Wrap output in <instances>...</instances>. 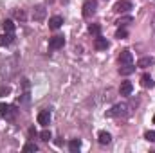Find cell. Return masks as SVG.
Returning a JSON list of instances; mask_svg holds the SVG:
<instances>
[{
	"mask_svg": "<svg viewBox=\"0 0 155 153\" xmlns=\"http://www.w3.org/2000/svg\"><path fill=\"white\" fill-rule=\"evenodd\" d=\"M15 115H16V108L13 105L0 103V117L2 119H15Z\"/></svg>",
	"mask_w": 155,
	"mask_h": 153,
	"instance_id": "obj_1",
	"label": "cell"
},
{
	"mask_svg": "<svg viewBox=\"0 0 155 153\" xmlns=\"http://www.w3.org/2000/svg\"><path fill=\"white\" fill-rule=\"evenodd\" d=\"M63 45H65V36H63V34H56V36L49 38V49H51V50H58V49H61Z\"/></svg>",
	"mask_w": 155,
	"mask_h": 153,
	"instance_id": "obj_2",
	"label": "cell"
},
{
	"mask_svg": "<svg viewBox=\"0 0 155 153\" xmlns=\"http://www.w3.org/2000/svg\"><path fill=\"white\" fill-rule=\"evenodd\" d=\"M96 7H97V2L96 0H85V4H83V16L85 18H90L96 13Z\"/></svg>",
	"mask_w": 155,
	"mask_h": 153,
	"instance_id": "obj_3",
	"label": "cell"
},
{
	"mask_svg": "<svg viewBox=\"0 0 155 153\" xmlns=\"http://www.w3.org/2000/svg\"><path fill=\"white\" fill-rule=\"evenodd\" d=\"M130 9H132V2L130 0H117L116 5H114L116 13H128Z\"/></svg>",
	"mask_w": 155,
	"mask_h": 153,
	"instance_id": "obj_4",
	"label": "cell"
},
{
	"mask_svg": "<svg viewBox=\"0 0 155 153\" xmlns=\"http://www.w3.org/2000/svg\"><path fill=\"white\" fill-rule=\"evenodd\" d=\"M108 40L107 38H103L101 34L99 36H96V40H94V49H97V50H107L108 49Z\"/></svg>",
	"mask_w": 155,
	"mask_h": 153,
	"instance_id": "obj_5",
	"label": "cell"
},
{
	"mask_svg": "<svg viewBox=\"0 0 155 153\" xmlns=\"http://www.w3.org/2000/svg\"><path fill=\"white\" fill-rule=\"evenodd\" d=\"M132 60H134V56H132V52L128 49L121 50V54H119V63L121 65H128V63H132Z\"/></svg>",
	"mask_w": 155,
	"mask_h": 153,
	"instance_id": "obj_6",
	"label": "cell"
},
{
	"mask_svg": "<svg viewBox=\"0 0 155 153\" xmlns=\"http://www.w3.org/2000/svg\"><path fill=\"white\" fill-rule=\"evenodd\" d=\"M132 92H134V85H132V81H123L121 86H119V94H121V96H130Z\"/></svg>",
	"mask_w": 155,
	"mask_h": 153,
	"instance_id": "obj_7",
	"label": "cell"
},
{
	"mask_svg": "<svg viewBox=\"0 0 155 153\" xmlns=\"http://www.w3.org/2000/svg\"><path fill=\"white\" fill-rule=\"evenodd\" d=\"M49 122H51V112L49 110H41L38 114V124H41V126H49Z\"/></svg>",
	"mask_w": 155,
	"mask_h": 153,
	"instance_id": "obj_8",
	"label": "cell"
},
{
	"mask_svg": "<svg viewBox=\"0 0 155 153\" xmlns=\"http://www.w3.org/2000/svg\"><path fill=\"white\" fill-rule=\"evenodd\" d=\"M61 24H63V18H61V16H58V15L49 18V29H52V31L60 29V27H61Z\"/></svg>",
	"mask_w": 155,
	"mask_h": 153,
	"instance_id": "obj_9",
	"label": "cell"
},
{
	"mask_svg": "<svg viewBox=\"0 0 155 153\" xmlns=\"http://www.w3.org/2000/svg\"><path fill=\"white\" fill-rule=\"evenodd\" d=\"M124 110H126V105H116L112 110H108L107 115L108 117H117V115H124Z\"/></svg>",
	"mask_w": 155,
	"mask_h": 153,
	"instance_id": "obj_10",
	"label": "cell"
},
{
	"mask_svg": "<svg viewBox=\"0 0 155 153\" xmlns=\"http://www.w3.org/2000/svg\"><path fill=\"white\" fill-rule=\"evenodd\" d=\"M33 18H35L36 22H41V20L45 18V7H43V5H36V7L33 9Z\"/></svg>",
	"mask_w": 155,
	"mask_h": 153,
	"instance_id": "obj_11",
	"label": "cell"
},
{
	"mask_svg": "<svg viewBox=\"0 0 155 153\" xmlns=\"http://www.w3.org/2000/svg\"><path fill=\"white\" fill-rule=\"evenodd\" d=\"M15 41V34L13 33H4L2 36H0V45L2 47H7V45H11Z\"/></svg>",
	"mask_w": 155,
	"mask_h": 153,
	"instance_id": "obj_12",
	"label": "cell"
},
{
	"mask_svg": "<svg viewBox=\"0 0 155 153\" xmlns=\"http://www.w3.org/2000/svg\"><path fill=\"white\" fill-rule=\"evenodd\" d=\"M141 85H143L144 88H152V86H155V81L150 74H143V76H141Z\"/></svg>",
	"mask_w": 155,
	"mask_h": 153,
	"instance_id": "obj_13",
	"label": "cell"
},
{
	"mask_svg": "<svg viewBox=\"0 0 155 153\" xmlns=\"http://www.w3.org/2000/svg\"><path fill=\"white\" fill-rule=\"evenodd\" d=\"M135 69H137V67H134L132 63H128V65L119 67V74H121V76H130V74H134V72H135Z\"/></svg>",
	"mask_w": 155,
	"mask_h": 153,
	"instance_id": "obj_14",
	"label": "cell"
},
{
	"mask_svg": "<svg viewBox=\"0 0 155 153\" xmlns=\"http://www.w3.org/2000/svg\"><path fill=\"white\" fill-rule=\"evenodd\" d=\"M153 58L152 56H144V58H141L139 61H137V67L139 69H146V67H150V65H153Z\"/></svg>",
	"mask_w": 155,
	"mask_h": 153,
	"instance_id": "obj_15",
	"label": "cell"
},
{
	"mask_svg": "<svg viewBox=\"0 0 155 153\" xmlns=\"http://www.w3.org/2000/svg\"><path fill=\"white\" fill-rule=\"evenodd\" d=\"M97 141H99V144H110L112 135H110L108 132H99V133H97Z\"/></svg>",
	"mask_w": 155,
	"mask_h": 153,
	"instance_id": "obj_16",
	"label": "cell"
},
{
	"mask_svg": "<svg viewBox=\"0 0 155 153\" xmlns=\"http://www.w3.org/2000/svg\"><path fill=\"white\" fill-rule=\"evenodd\" d=\"M15 27H16V24H15L13 20H4V22H2V29H4L5 33H15Z\"/></svg>",
	"mask_w": 155,
	"mask_h": 153,
	"instance_id": "obj_17",
	"label": "cell"
},
{
	"mask_svg": "<svg viewBox=\"0 0 155 153\" xmlns=\"http://www.w3.org/2000/svg\"><path fill=\"white\" fill-rule=\"evenodd\" d=\"M88 33L94 34V36H99V34H101V25H99V24H90V25H88Z\"/></svg>",
	"mask_w": 155,
	"mask_h": 153,
	"instance_id": "obj_18",
	"label": "cell"
},
{
	"mask_svg": "<svg viewBox=\"0 0 155 153\" xmlns=\"http://www.w3.org/2000/svg\"><path fill=\"white\" fill-rule=\"evenodd\" d=\"M79 148H81V141H79V139H72V141L69 142V150L72 153H76Z\"/></svg>",
	"mask_w": 155,
	"mask_h": 153,
	"instance_id": "obj_19",
	"label": "cell"
},
{
	"mask_svg": "<svg viewBox=\"0 0 155 153\" xmlns=\"http://www.w3.org/2000/svg\"><path fill=\"white\" fill-rule=\"evenodd\" d=\"M116 38H119V40H124V38H128V31L124 29V27H117V31H116Z\"/></svg>",
	"mask_w": 155,
	"mask_h": 153,
	"instance_id": "obj_20",
	"label": "cell"
},
{
	"mask_svg": "<svg viewBox=\"0 0 155 153\" xmlns=\"http://www.w3.org/2000/svg\"><path fill=\"white\" fill-rule=\"evenodd\" d=\"M132 22H134L132 16H124V18H119V20H117V25L124 27V25H128V24H132Z\"/></svg>",
	"mask_w": 155,
	"mask_h": 153,
	"instance_id": "obj_21",
	"label": "cell"
},
{
	"mask_svg": "<svg viewBox=\"0 0 155 153\" xmlns=\"http://www.w3.org/2000/svg\"><path fill=\"white\" fill-rule=\"evenodd\" d=\"M51 137H52V135H51V132H49L47 128H45V130L40 133V139H41L43 142H49V141H51Z\"/></svg>",
	"mask_w": 155,
	"mask_h": 153,
	"instance_id": "obj_22",
	"label": "cell"
},
{
	"mask_svg": "<svg viewBox=\"0 0 155 153\" xmlns=\"http://www.w3.org/2000/svg\"><path fill=\"white\" fill-rule=\"evenodd\" d=\"M24 151H38V146H36L35 142H27V144L24 146Z\"/></svg>",
	"mask_w": 155,
	"mask_h": 153,
	"instance_id": "obj_23",
	"label": "cell"
},
{
	"mask_svg": "<svg viewBox=\"0 0 155 153\" xmlns=\"http://www.w3.org/2000/svg\"><path fill=\"white\" fill-rule=\"evenodd\" d=\"M15 18H18V20H25V13L22 11V9H18V11H15Z\"/></svg>",
	"mask_w": 155,
	"mask_h": 153,
	"instance_id": "obj_24",
	"label": "cell"
},
{
	"mask_svg": "<svg viewBox=\"0 0 155 153\" xmlns=\"http://www.w3.org/2000/svg\"><path fill=\"white\" fill-rule=\"evenodd\" d=\"M11 92V86H0V97H4V96H7Z\"/></svg>",
	"mask_w": 155,
	"mask_h": 153,
	"instance_id": "obj_25",
	"label": "cell"
},
{
	"mask_svg": "<svg viewBox=\"0 0 155 153\" xmlns=\"http://www.w3.org/2000/svg\"><path fill=\"white\" fill-rule=\"evenodd\" d=\"M144 137H146L150 142H155V132H153V130H152V132H146V135H144Z\"/></svg>",
	"mask_w": 155,
	"mask_h": 153,
	"instance_id": "obj_26",
	"label": "cell"
},
{
	"mask_svg": "<svg viewBox=\"0 0 155 153\" xmlns=\"http://www.w3.org/2000/svg\"><path fill=\"white\" fill-rule=\"evenodd\" d=\"M29 137H36V130H35V126L29 128Z\"/></svg>",
	"mask_w": 155,
	"mask_h": 153,
	"instance_id": "obj_27",
	"label": "cell"
},
{
	"mask_svg": "<svg viewBox=\"0 0 155 153\" xmlns=\"http://www.w3.org/2000/svg\"><path fill=\"white\" fill-rule=\"evenodd\" d=\"M153 124H155V115H153Z\"/></svg>",
	"mask_w": 155,
	"mask_h": 153,
	"instance_id": "obj_28",
	"label": "cell"
}]
</instances>
